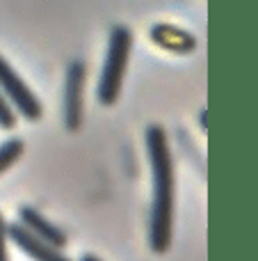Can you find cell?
<instances>
[{"mask_svg": "<svg viewBox=\"0 0 258 261\" xmlns=\"http://www.w3.org/2000/svg\"><path fill=\"white\" fill-rule=\"evenodd\" d=\"M146 156L153 174V202L149 216V245L153 252L163 254L172 245L174 222V161L169 151L167 133L163 126L151 124L144 130Z\"/></svg>", "mask_w": 258, "mask_h": 261, "instance_id": "cell-1", "label": "cell"}, {"mask_svg": "<svg viewBox=\"0 0 258 261\" xmlns=\"http://www.w3.org/2000/svg\"><path fill=\"white\" fill-rule=\"evenodd\" d=\"M131 46H133V32L126 25H114L110 30L108 50H105V62L103 71L99 78V96L101 106H114L121 94L123 78H126L128 58H131Z\"/></svg>", "mask_w": 258, "mask_h": 261, "instance_id": "cell-2", "label": "cell"}, {"mask_svg": "<svg viewBox=\"0 0 258 261\" xmlns=\"http://www.w3.org/2000/svg\"><path fill=\"white\" fill-rule=\"evenodd\" d=\"M0 92L7 96V101L27 122H37L41 117V113H44L35 92L25 85V81L16 73V69H12V64L3 55H0Z\"/></svg>", "mask_w": 258, "mask_h": 261, "instance_id": "cell-3", "label": "cell"}, {"mask_svg": "<svg viewBox=\"0 0 258 261\" xmlns=\"http://www.w3.org/2000/svg\"><path fill=\"white\" fill-rule=\"evenodd\" d=\"M87 67L82 60H73L67 67V83H64V126L78 130L82 124V92H85Z\"/></svg>", "mask_w": 258, "mask_h": 261, "instance_id": "cell-4", "label": "cell"}, {"mask_svg": "<svg viewBox=\"0 0 258 261\" xmlns=\"http://www.w3.org/2000/svg\"><path fill=\"white\" fill-rule=\"evenodd\" d=\"M5 231H7L9 241H14V243H16L18 248L27 254V257L35 259V261H71V259L64 257L57 248H53L50 243L37 239V236L32 234V231H27L21 222H18V225L16 222H14V225H7V229Z\"/></svg>", "mask_w": 258, "mask_h": 261, "instance_id": "cell-5", "label": "cell"}, {"mask_svg": "<svg viewBox=\"0 0 258 261\" xmlns=\"http://www.w3.org/2000/svg\"><path fill=\"white\" fill-rule=\"evenodd\" d=\"M18 218H21V225L25 227L27 231H32L37 239L46 241V243H50L57 250H62L64 245H67V234H64L59 227H55L50 220H46V218L41 216L39 211H35L32 206H21Z\"/></svg>", "mask_w": 258, "mask_h": 261, "instance_id": "cell-6", "label": "cell"}, {"mask_svg": "<svg viewBox=\"0 0 258 261\" xmlns=\"http://www.w3.org/2000/svg\"><path fill=\"white\" fill-rule=\"evenodd\" d=\"M21 153H23V140H18V138L5 140V142L0 144V174H3L5 170H9V167L21 158Z\"/></svg>", "mask_w": 258, "mask_h": 261, "instance_id": "cell-7", "label": "cell"}, {"mask_svg": "<svg viewBox=\"0 0 258 261\" xmlns=\"http://www.w3.org/2000/svg\"><path fill=\"white\" fill-rule=\"evenodd\" d=\"M16 126V113H14L12 103L7 101V96L0 92V128L9 130Z\"/></svg>", "mask_w": 258, "mask_h": 261, "instance_id": "cell-8", "label": "cell"}, {"mask_svg": "<svg viewBox=\"0 0 258 261\" xmlns=\"http://www.w3.org/2000/svg\"><path fill=\"white\" fill-rule=\"evenodd\" d=\"M7 222L3 220V216H0V261H9L7 257V248H5V243H7Z\"/></svg>", "mask_w": 258, "mask_h": 261, "instance_id": "cell-9", "label": "cell"}, {"mask_svg": "<svg viewBox=\"0 0 258 261\" xmlns=\"http://www.w3.org/2000/svg\"><path fill=\"white\" fill-rule=\"evenodd\" d=\"M80 261H101L99 257H94V254H85V257H82Z\"/></svg>", "mask_w": 258, "mask_h": 261, "instance_id": "cell-10", "label": "cell"}]
</instances>
